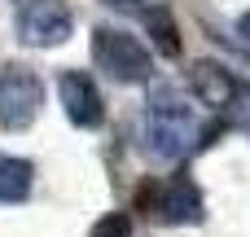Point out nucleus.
<instances>
[{
    "label": "nucleus",
    "instance_id": "39448f33",
    "mask_svg": "<svg viewBox=\"0 0 250 237\" xmlns=\"http://www.w3.org/2000/svg\"><path fill=\"white\" fill-rule=\"evenodd\" d=\"M18 35L31 48H57L70 40V9L66 0H26L18 13Z\"/></svg>",
    "mask_w": 250,
    "mask_h": 237
},
{
    "label": "nucleus",
    "instance_id": "1a4fd4ad",
    "mask_svg": "<svg viewBox=\"0 0 250 237\" xmlns=\"http://www.w3.org/2000/svg\"><path fill=\"white\" fill-rule=\"evenodd\" d=\"M145 31H149V44L163 53V57H180V26H176V18L163 9V4H154V9H145Z\"/></svg>",
    "mask_w": 250,
    "mask_h": 237
},
{
    "label": "nucleus",
    "instance_id": "20e7f679",
    "mask_svg": "<svg viewBox=\"0 0 250 237\" xmlns=\"http://www.w3.org/2000/svg\"><path fill=\"white\" fill-rule=\"evenodd\" d=\"M44 106V79L31 66H4L0 70V128L4 132H26Z\"/></svg>",
    "mask_w": 250,
    "mask_h": 237
},
{
    "label": "nucleus",
    "instance_id": "0eeeda50",
    "mask_svg": "<svg viewBox=\"0 0 250 237\" xmlns=\"http://www.w3.org/2000/svg\"><path fill=\"white\" fill-rule=\"evenodd\" d=\"M189 88H193V97H198L202 106H211V110H224V106L237 101V79H233V70L220 66V62H211V57H202V62L189 66Z\"/></svg>",
    "mask_w": 250,
    "mask_h": 237
},
{
    "label": "nucleus",
    "instance_id": "6e6552de",
    "mask_svg": "<svg viewBox=\"0 0 250 237\" xmlns=\"http://www.w3.org/2000/svg\"><path fill=\"white\" fill-rule=\"evenodd\" d=\"M31 180H35V167L26 158L0 154V202H26L31 198Z\"/></svg>",
    "mask_w": 250,
    "mask_h": 237
},
{
    "label": "nucleus",
    "instance_id": "9b49d317",
    "mask_svg": "<svg viewBox=\"0 0 250 237\" xmlns=\"http://www.w3.org/2000/svg\"><path fill=\"white\" fill-rule=\"evenodd\" d=\"M105 4H127V0H105Z\"/></svg>",
    "mask_w": 250,
    "mask_h": 237
},
{
    "label": "nucleus",
    "instance_id": "423d86ee",
    "mask_svg": "<svg viewBox=\"0 0 250 237\" xmlns=\"http://www.w3.org/2000/svg\"><path fill=\"white\" fill-rule=\"evenodd\" d=\"M57 92H62L66 119H70L75 128H101V119H105V101H101L92 75H83V70H66V75L57 79Z\"/></svg>",
    "mask_w": 250,
    "mask_h": 237
},
{
    "label": "nucleus",
    "instance_id": "9d476101",
    "mask_svg": "<svg viewBox=\"0 0 250 237\" xmlns=\"http://www.w3.org/2000/svg\"><path fill=\"white\" fill-rule=\"evenodd\" d=\"M88 237H132V215H123V211L101 215V220L92 224V233H88Z\"/></svg>",
    "mask_w": 250,
    "mask_h": 237
},
{
    "label": "nucleus",
    "instance_id": "7ed1b4c3",
    "mask_svg": "<svg viewBox=\"0 0 250 237\" xmlns=\"http://www.w3.org/2000/svg\"><path fill=\"white\" fill-rule=\"evenodd\" d=\"M92 57H97V66H101L110 79H119V84H141V79H149V70H154L149 48H145L136 35L119 31V26H97V35H92Z\"/></svg>",
    "mask_w": 250,
    "mask_h": 237
},
{
    "label": "nucleus",
    "instance_id": "f03ea898",
    "mask_svg": "<svg viewBox=\"0 0 250 237\" xmlns=\"http://www.w3.org/2000/svg\"><path fill=\"white\" fill-rule=\"evenodd\" d=\"M136 211L163 220V224H198L207 211H202V194L189 176H176V180H145L136 189Z\"/></svg>",
    "mask_w": 250,
    "mask_h": 237
},
{
    "label": "nucleus",
    "instance_id": "f257e3e1",
    "mask_svg": "<svg viewBox=\"0 0 250 237\" xmlns=\"http://www.w3.org/2000/svg\"><path fill=\"white\" fill-rule=\"evenodd\" d=\"M193 141V114L176 97V88H154L149 92V114H145V150L154 158H180Z\"/></svg>",
    "mask_w": 250,
    "mask_h": 237
}]
</instances>
